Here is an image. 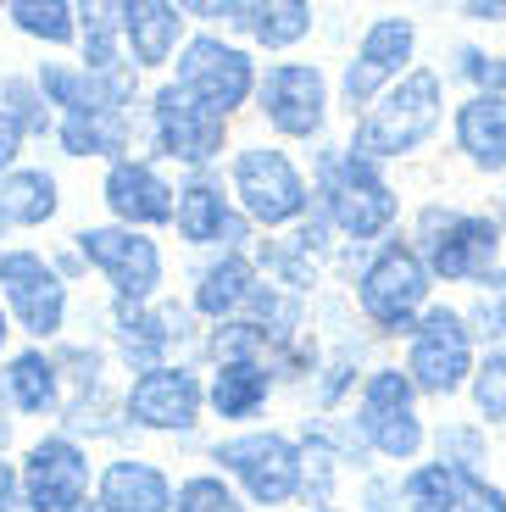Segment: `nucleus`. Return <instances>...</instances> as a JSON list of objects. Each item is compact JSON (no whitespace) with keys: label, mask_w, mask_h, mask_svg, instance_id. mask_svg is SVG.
Masks as SVG:
<instances>
[{"label":"nucleus","mask_w":506,"mask_h":512,"mask_svg":"<svg viewBox=\"0 0 506 512\" xmlns=\"http://www.w3.org/2000/svg\"><path fill=\"white\" fill-rule=\"evenodd\" d=\"M440 117V78L434 73H412L379 112L362 123L356 134V156L373 162V156H395V151H412Z\"/></svg>","instance_id":"obj_1"},{"label":"nucleus","mask_w":506,"mask_h":512,"mask_svg":"<svg viewBox=\"0 0 506 512\" xmlns=\"http://www.w3.org/2000/svg\"><path fill=\"white\" fill-rule=\"evenodd\" d=\"M423 229H429V262L440 279H479L495 262V245H501L495 223L484 218H440V212H429Z\"/></svg>","instance_id":"obj_2"},{"label":"nucleus","mask_w":506,"mask_h":512,"mask_svg":"<svg viewBox=\"0 0 506 512\" xmlns=\"http://www.w3.org/2000/svg\"><path fill=\"white\" fill-rule=\"evenodd\" d=\"M217 462H228L234 474L251 485L256 501H284L301 479V462H295V446L279 435H245V440H228L217 446Z\"/></svg>","instance_id":"obj_3"},{"label":"nucleus","mask_w":506,"mask_h":512,"mask_svg":"<svg viewBox=\"0 0 506 512\" xmlns=\"http://www.w3.org/2000/svg\"><path fill=\"white\" fill-rule=\"evenodd\" d=\"M423 290H429L423 262L406 251V245H390V251L367 268V279H362V307L373 312L379 323H395V329H401V323L418 312Z\"/></svg>","instance_id":"obj_4"},{"label":"nucleus","mask_w":506,"mask_h":512,"mask_svg":"<svg viewBox=\"0 0 506 512\" xmlns=\"http://www.w3.org/2000/svg\"><path fill=\"white\" fill-rule=\"evenodd\" d=\"M329 201H334V218L345 223L351 234H379L384 223L395 218V195L379 184V173L362 162V156H351V162H334L329 167Z\"/></svg>","instance_id":"obj_5"},{"label":"nucleus","mask_w":506,"mask_h":512,"mask_svg":"<svg viewBox=\"0 0 506 512\" xmlns=\"http://www.w3.org/2000/svg\"><path fill=\"white\" fill-rule=\"evenodd\" d=\"M190 95H201L212 112H228L251 95V62L240 51H228L217 39H195L184 51V78H178Z\"/></svg>","instance_id":"obj_6"},{"label":"nucleus","mask_w":506,"mask_h":512,"mask_svg":"<svg viewBox=\"0 0 506 512\" xmlns=\"http://www.w3.org/2000/svg\"><path fill=\"white\" fill-rule=\"evenodd\" d=\"M234 179H240V195H245V206H251V218H262V223L295 218L301 201H306L301 179L290 173V162H284L279 151H245L240 162H234Z\"/></svg>","instance_id":"obj_7"},{"label":"nucleus","mask_w":506,"mask_h":512,"mask_svg":"<svg viewBox=\"0 0 506 512\" xmlns=\"http://www.w3.org/2000/svg\"><path fill=\"white\" fill-rule=\"evenodd\" d=\"M412 373L434 396L462 384V373H468V329H462L456 312H429L423 318L418 340H412Z\"/></svg>","instance_id":"obj_8"},{"label":"nucleus","mask_w":506,"mask_h":512,"mask_svg":"<svg viewBox=\"0 0 506 512\" xmlns=\"http://www.w3.org/2000/svg\"><path fill=\"white\" fill-rule=\"evenodd\" d=\"M367 435H373V446L390 451V457H412L423 440L418 418H412V384L401 379V373H379V379L367 384Z\"/></svg>","instance_id":"obj_9"},{"label":"nucleus","mask_w":506,"mask_h":512,"mask_svg":"<svg viewBox=\"0 0 506 512\" xmlns=\"http://www.w3.org/2000/svg\"><path fill=\"white\" fill-rule=\"evenodd\" d=\"M0 284L12 295V307L23 312V323L34 334H56L62 329V284L56 273L39 262V256L17 251V256H0Z\"/></svg>","instance_id":"obj_10"},{"label":"nucleus","mask_w":506,"mask_h":512,"mask_svg":"<svg viewBox=\"0 0 506 512\" xmlns=\"http://www.w3.org/2000/svg\"><path fill=\"white\" fill-rule=\"evenodd\" d=\"M156 117H162L167 151L184 156V162H201V156H212L217 145H223V112H212V106H206L201 95H190L184 84H178V90H162Z\"/></svg>","instance_id":"obj_11"},{"label":"nucleus","mask_w":506,"mask_h":512,"mask_svg":"<svg viewBox=\"0 0 506 512\" xmlns=\"http://www.w3.org/2000/svg\"><path fill=\"white\" fill-rule=\"evenodd\" d=\"M84 457H78L67 440H45V446L28 451V501H34L39 512H67L78 507V496H84Z\"/></svg>","instance_id":"obj_12"},{"label":"nucleus","mask_w":506,"mask_h":512,"mask_svg":"<svg viewBox=\"0 0 506 512\" xmlns=\"http://www.w3.org/2000/svg\"><path fill=\"white\" fill-rule=\"evenodd\" d=\"M84 256L89 262H101L106 273H112V284L123 295H151L156 273H162V262H156V245L140 240V234H117V229H89L84 234Z\"/></svg>","instance_id":"obj_13"},{"label":"nucleus","mask_w":506,"mask_h":512,"mask_svg":"<svg viewBox=\"0 0 506 512\" xmlns=\"http://www.w3.org/2000/svg\"><path fill=\"white\" fill-rule=\"evenodd\" d=\"M406 56H412V23H401V17L373 23L367 39H362V56H356L351 73H345V95H351V101H367V95L379 90Z\"/></svg>","instance_id":"obj_14"},{"label":"nucleus","mask_w":506,"mask_h":512,"mask_svg":"<svg viewBox=\"0 0 506 512\" xmlns=\"http://www.w3.org/2000/svg\"><path fill=\"white\" fill-rule=\"evenodd\" d=\"M262 95H267V117L284 134H312L317 117H323V78L312 67H273Z\"/></svg>","instance_id":"obj_15"},{"label":"nucleus","mask_w":506,"mask_h":512,"mask_svg":"<svg viewBox=\"0 0 506 512\" xmlns=\"http://www.w3.org/2000/svg\"><path fill=\"white\" fill-rule=\"evenodd\" d=\"M195 401H201V390H195L190 373L156 368L134 384V418L151 423V429H184L195 418Z\"/></svg>","instance_id":"obj_16"},{"label":"nucleus","mask_w":506,"mask_h":512,"mask_svg":"<svg viewBox=\"0 0 506 512\" xmlns=\"http://www.w3.org/2000/svg\"><path fill=\"white\" fill-rule=\"evenodd\" d=\"M106 201H112V212L128 218V223H167L173 218V195H167V184L156 179L151 167H140V162H117L112 167Z\"/></svg>","instance_id":"obj_17"},{"label":"nucleus","mask_w":506,"mask_h":512,"mask_svg":"<svg viewBox=\"0 0 506 512\" xmlns=\"http://www.w3.org/2000/svg\"><path fill=\"white\" fill-rule=\"evenodd\" d=\"M456 134H462V151L479 167H506V95H479V101L462 106L456 117Z\"/></svg>","instance_id":"obj_18"},{"label":"nucleus","mask_w":506,"mask_h":512,"mask_svg":"<svg viewBox=\"0 0 506 512\" xmlns=\"http://www.w3.org/2000/svg\"><path fill=\"white\" fill-rule=\"evenodd\" d=\"M106 512H167V479L145 462H117L101 485Z\"/></svg>","instance_id":"obj_19"},{"label":"nucleus","mask_w":506,"mask_h":512,"mask_svg":"<svg viewBox=\"0 0 506 512\" xmlns=\"http://www.w3.org/2000/svg\"><path fill=\"white\" fill-rule=\"evenodd\" d=\"M45 90L62 106H73V117H101V112H117L128 84L123 78H78L67 67H45Z\"/></svg>","instance_id":"obj_20"},{"label":"nucleus","mask_w":506,"mask_h":512,"mask_svg":"<svg viewBox=\"0 0 506 512\" xmlns=\"http://www.w3.org/2000/svg\"><path fill=\"white\" fill-rule=\"evenodd\" d=\"M123 23H128V34H134L140 62H162V56L173 51V34H178V12H173V6H162V0H128Z\"/></svg>","instance_id":"obj_21"},{"label":"nucleus","mask_w":506,"mask_h":512,"mask_svg":"<svg viewBox=\"0 0 506 512\" xmlns=\"http://www.w3.org/2000/svg\"><path fill=\"white\" fill-rule=\"evenodd\" d=\"M178 229L190 234V240H217V234L240 240V223L223 212V195H217L212 184H195V190H184V206H178Z\"/></svg>","instance_id":"obj_22"},{"label":"nucleus","mask_w":506,"mask_h":512,"mask_svg":"<svg viewBox=\"0 0 506 512\" xmlns=\"http://www.w3.org/2000/svg\"><path fill=\"white\" fill-rule=\"evenodd\" d=\"M51 212H56V184L45 173H17V179H6V190H0V218L45 223Z\"/></svg>","instance_id":"obj_23"},{"label":"nucleus","mask_w":506,"mask_h":512,"mask_svg":"<svg viewBox=\"0 0 506 512\" xmlns=\"http://www.w3.org/2000/svg\"><path fill=\"white\" fill-rule=\"evenodd\" d=\"M251 290H256V284H251V262H245V256H228L217 273H206V284H201V312H212V318H217V312H234Z\"/></svg>","instance_id":"obj_24"},{"label":"nucleus","mask_w":506,"mask_h":512,"mask_svg":"<svg viewBox=\"0 0 506 512\" xmlns=\"http://www.w3.org/2000/svg\"><path fill=\"white\" fill-rule=\"evenodd\" d=\"M262 390H267L262 368H251V362H234V368L217 373L212 401H217V412H223V418H245V412H251L256 401H262Z\"/></svg>","instance_id":"obj_25"},{"label":"nucleus","mask_w":506,"mask_h":512,"mask_svg":"<svg viewBox=\"0 0 506 512\" xmlns=\"http://www.w3.org/2000/svg\"><path fill=\"white\" fill-rule=\"evenodd\" d=\"M462 485H468V468H423L406 496H412V512H456Z\"/></svg>","instance_id":"obj_26"},{"label":"nucleus","mask_w":506,"mask_h":512,"mask_svg":"<svg viewBox=\"0 0 506 512\" xmlns=\"http://www.w3.org/2000/svg\"><path fill=\"white\" fill-rule=\"evenodd\" d=\"M245 23L256 28V39H262V45H290V39L306 34L312 12H306L301 0H273V6H251V17H245Z\"/></svg>","instance_id":"obj_27"},{"label":"nucleus","mask_w":506,"mask_h":512,"mask_svg":"<svg viewBox=\"0 0 506 512\" xmlns=\"http://www.w3.org/2000/svg\"><path fill=\"white\" fill-rule=\"evenodd\" d=\"M12 396H17V407H28V412H45L56 401L51 362L39 357V351H28V357L12 362Z\"/></svg>","instance_id":"obj_28"},{"label":"nucleus","mask_w":506,"mask_h":512,"mask_svg":"<svg viewBox=\"0 0 506 512\" xmlns=\"http://www.w3.org/2000/svg\"><path fill=\"white\" fill-rule=\"evenodd\" d=\"M62 145L73 156H89V151H117L123 145V123H117L112 112L101 117H73V123L62 128Z\"/></svg>","instance_id":"obj_29"},{"label":"nucleus","mask_w":506,"mask_h":512,"mask_svg":"<svg viewBox=\"0 0 506 512\" xmlns=\"http://www.w3.org/2000/svg\"><path fill=\"white\" fill-rule=\"evenodd\" d=\"M12 17H17V28H23V34H39V39H73V12H67L62 0H45V6H34V0H17Z\"/></svg>","instance_id":"obj_30"},{"label":"nucleus","mask_w":506,"mask_h":512,"mask_svg":"<svg viewBox=\"0 0 506 512\" xmlns=\"http://www.w3.org/2000/svg\"><path fill=\"white\" fill-rule=\"evenodd\" d=\"M473 401H479L484 418H506V351L484 362L479 384H473Z\"/></svg>","instance_id":"obj_31"},{"label":"nucleus","mask_w":506,"mask_h":512,"mask_svg":"<svg viewBox=\"0 0 506 512\" xmlns=\"http://www.w3.org/2000/svg\"><path fill=\"white\" fill-rule=\"evenodd\" d=\"M178 512H240V507H234V496L217 479H190L178 490Z\"/></svg>","instance_id":"obj_32"},{"label":"nucleus","mask_w":506,"mask_h":512,"mask_svg":"<svg viewBox=\"0 0 506 512\" xmlns=\"http://www.w3.org/2000/svg\"><path fill=\"white\" fill-rule=\"evenodd\" d=\"M123 17L117 12H89V67H112V23Z\"/></svg>","instance_id":"obj_33"},{"label":"nucleus","mask_w":506,"mask_h":512,"mask_svg":"<svg viewBox=\"0 0 506 512\" xmlns=\"http://www.w3.org/2000/svg\"><path fill=\"white\" fill-rule=\"evenodd\" d=\"M462 67H468V78L479 84L484 95H490V90H506V56H479V51H468V56H462Z\"/></svg>","instance_id":"obj_34"},{"label":"nucleus","mask_w":506,"mask_h":512,"mask_svg":"<svg viewBox=\"0 0 506 512\" xmlns=\"http://www.w3.org/2000/svg\"><path fill=\"white\" fill-rule=\"evenodd\" d=\"M456 512H506V501L495 496V490H484L479 479L468 474V485H462V501H456Z\"/></svg>","instance_id":"obj_35"},{"label":"nucleus","mask_w":506,"mask_h":512,"mask_svg":"<svg viewBox=\"0 0 506 512\" xmlns=\"http://www.w3.org/2000/svg\"><path fill=\"white\" fill-rule=\"evenodd\" d=\"M12 151H17V117L0 112V167L12 162Z\"/></svg>","instance_id":"obj_36"},{"label":"nucleus","mask_w":506,"mask_h":512,"mask_svg":"<svg viewBox=\"0 0 506 512\" xmlns=\"http://www.w3.org/2000/svg\"><path fill=\"white\" fill-rule=\"evenodd\" d=\"M479 329H484V334H501V329H506V301H501V307H484V312H479Z\"/></svg>","instance_id":"obj_37"},{"label":"nucleus","mask_w":506,"mask_h":512,"mask_svg":"<svg viewBox=\"0 0 506 512\" xmlns=\"http://www.w3.org/2000/svg\"><path fill=\"white\" fill-rule=\"evenodd\" d=\"M468 17H506V0H490V6H484V0H473Z\"/></svg>","instance_id":"obj_38"},{"label":"nucleus","mask_w":506,"mask_h":512,"mask_svg":"<svg viewBox=\"0 0 506 512\" xmlns=\"http://www.w3.org/2000/svg\"><path fill=\"white\" fill-rule=\"evenodd\" d=\"M12 496V468H6V462H0V501Z\"/></svg>","instance_id":"obj_39"},{"label":"nucleus","mask_w":506,"mask_h":512,"mask_svg":"<svg viewBox=\"0 0 506 512\" xmlns=\"http://www.w3.org/2000/svg\"><path fill=\"white\" fill-rule=\"evenodd\" d=\"M0 340H6V318H0Z\"/></svg>","instance_id":"obj_40"}]
</instances>
